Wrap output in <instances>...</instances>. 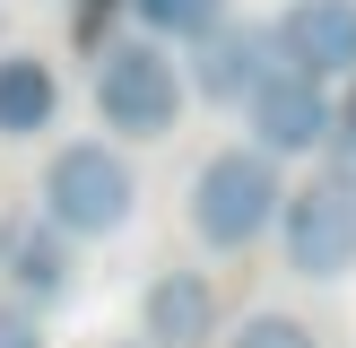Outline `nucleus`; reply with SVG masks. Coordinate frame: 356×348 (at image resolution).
<instances>
[{"instance_id": "1", "label": "nucleus", "mask_w": 356, "mask_h": 348, "mask_svg": "<svg viewBox=\"0 0 356 348\" xmlns=\"http://www.w3.org/2000/svg\"><path fill=\"white\" fill-rule=\"evenodd\" d=\"M131 200H139L131 157L104 148V139H70L44 166V209H35V218H44L52 235H122V226H131Z\"/></svg>"}, {"instance_id": "2", "label": "nucleus", "mask_w": 356, "mask_h": 348, "mask_svg": "<svg viewBox=\"0 0 356 348\" xmlns=\"http://www.w3.org/2000/svg\"><path fill=\"white\" fill-rule=\"evenodd\" d=\"M183 96H191V87H183V70H174L165 44H148V35L104 44V61H96V113H104V131L165 139L174 113H183Z\"/></svg>"}, {"instance_id": "3", "label": "nucleus", "mask_w": 356, "mask_h": 348, "mask_svg": "<svg viewBox=\"0 0 356 348\" xmlns=\"http://www.w3.org/2000/svg\"><path fill=\"white\" fill-rule=\"evenodd\" d=\"M278 166L261 148H218L200 166V183H191V226H200V244H218V253H243L252 235H270L278 226Z\"/></svg>"}, {"instance_id": "4", "label": "nucleus", "mask_w": 356, "mask_h": 348, "mask_svg": "<svg viewBox=\"0 0 356 348\" xmlns=\"http://www.w3.org/2000/svg\"><path fill=\"white\" fill-rule=\"evenodd\" d=\"M278 235H287V270L296 278L356 270V183L348 174H313L305 191L278 200Z\"/></svg>"}, {"instance_id": "5", "label": "nucleus", "mask_w": 356, "mask_h": 348, "mask_svg": "<svg viewBox=\"0 0 356 348\" xmlns=\"http://www.w3.org/2000/svg\"><path fill=\"white\" fill-rule=\"evenodd\" d=\"M270 44H278V70L296 79H356V0H287L270 17Z\"/></svg>"}, {"instance_id": "6", "label": "nucleus", "mask_w": 356, "mask_h": 348, "mask_svg": "<svg viewBox=\"0 0 356 348\" xmlns=\"http://www.w3.org/2000/svg\"><path fill=\"white\" fill-rule=\"evenodd\" d=\"M270 79H278V44H270L261 17L200 35V52H191V70H183V87H200V96H218V104H252Z\"/></svg>"}, {"instance_id": "7", "label": "nucleus", "mask_w": 356, "mask_h": 348, "mask_svg": "<svg viewBox=\"0 0 356 348\" xmlns=\"http://www.w3.org/2000/svg\"><path fill=\"white\" fill-rule=\"evenodd\" d=\"M243 122H252V148L270 157V166H278V157H313V148L330 139V87L278 70V79L243 104Z\"/></svg>"}, {"instance_id": "8", "label": "nucleus", "mask_w": 356, "mask_h": 348, "mask_svg": "<svg viewBox=\"0 0 356 348\" xmlns=\"http://www.w3.org/2000/svg\"><path fill=\"white\" fill-rule=\"evenodd\" d=\"M139 340L148 348H209L218 340V287L200 270H156L139 296Z\"/></svg>"}, {"instance_id": "9", "label": "nucleus", "mask_w": 356, "mask_h": 348, "mask_svg": "<svg viewBox=\"0 0 356 348\" xmlns=\"http://www.w3.org/2000/svg\"><path fill=\"white\" fill-rule=\"evenodd\" d=\"M0 270H9L17 305H61L70 296V235H52L44 218H9L0 226Z\"/></svg>"}, {"instance_id": "10", "label": "nucleus", "mask_w": 356, "mask_h": 348, "mask_svg": "<svg viewBox=\"0 0 356 348\" xmlns=\"http://www.w3.org/2000/svg\"><path fill=\"white\" fill-rule=\"evenodd\" d=\"M61 113V79L44 52H0V139H35Z\"/></svg>"}, {"instance_id": "11", "label": "nucleus", "mask_w": 356, "mask_h": 348, "mask_svg": "<svg viewBox=\"0 0 356 348\" xmlns=\"http://www.w3.org/2000/svg\"><path fill=\"white\" fill-rule=\"evenodd\" d=\"M148 44H200V35L226 26V0H131Z\"/></svg>"}, {"instance_id": "12", "label": "nucleus", "mask_w": 356, "mask_h": 348, "mask_svg": "<svg viewBox=\"0 0 356 348\" xmlns=\"http://www.w3.org/2000/svg\"><path fill=\"white\" fill-rule=\"evenodd\" d=\"M226 348H322V340H313L296 313H243V331H235Z\"/></svg>"}, {"instance_id": "13", "label": "nucleus", "mask_w": 356, "mask_h": 348, "mask_svg": "<svg viewBox=\"0 0 356 348\" xmlns=\"http://www.w3.org/2000/svg\"><path fill=\"white\" fill-rule=\"evenodd\" d=\"M0 348H44V331H35L26 305H0Z\"/></svg>"}, {"instance_id": "14", "label": "nucleus", "mask_w": 356, "mask_h": 348, "mask_svg": "<svg viewBox=\"0 0 356 348\" xmlns=\"http://www.w3.org/2000/svg\"><path fill=\"white\" fill-rule=\"evenodd\" d=\"M330 139H348V148H356V87H348V104H330Z\"/></svg>"}]
</instances>
